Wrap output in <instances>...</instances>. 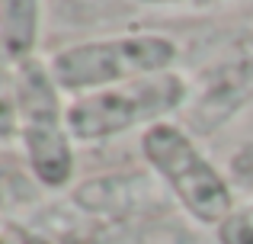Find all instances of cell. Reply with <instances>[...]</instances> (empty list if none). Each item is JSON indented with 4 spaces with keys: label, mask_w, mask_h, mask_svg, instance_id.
Wrapping results in <instances>:
<instances>
[{
    "label": "cell",
    "mask_w": 253,
    "mask_h": 244,
    "mask_svg": "<svg viewBox=\"0 0 253 244\" xmlns=\"http://www.w3.org/2000/svg\"><path fill=\"white\" fill-rule=\"evenodd\" d=\"M141 148L151 167L161 174V180L189 209V215H196L199 222H218L221 225L234 212L228 183L199 154V148L192 145V138L186 132H179L176 125L157 122L154 129L144 132Z\"/></svg>",
    "instance_id": "cell-1"
},
{
    "label": "cell",
    "mask_w": 253,
    "mask_h": 244,
    "mask_svg": "<svg viewBox=\"0 0 253 244\" xmlns=\"http://www.w3.org/2000/svg\"><path fill=\"white\" fill-rule=\"evenodd\" d=\"M176 58V45L164 36H125L64 49L51 64V77L64 90H90L125 77L161 74Z\"/></svg>",
    "instance_id": "cell-2"
},
{
    "label": "cell",
    "mask_w": 253,
    "mask_h": 244,
    "mask_svg": "<svg viewBox=\"0 0 253 244\" xmlns=\"http://www.w3.org/2000/svg\"><path fill=\"white\" fill-rule=\"evenodd\" d=\"M19 119H23V142L29 154L32 174L45 187H64L71 180V145L61 129L55 77L36 61H23L19 68Z\"/></svg>",
    "instance_id": "cell-3"
},
{
    "label": "cell",
    "mask_w": 253,
    "mask_h": 244,
    "mask_svg": "<svg viewBox=\"0 0 253 244\" xmlns=\"http://www.w3.org/2000/svg\"><path fill=\"white\" fill-rule=\"evenodd\" d=\"M183 94H186V84L176 74L144 77V81H135L131 87L93 94L86 100L74 103L68 109V129L84 142L109 138L138 122L157 119L161 113L176 109Z\"/></svg>",
    "instance_id": "cell-4"
},
{
    "label": "cell",
    "mask_w": 253,
    "mask_h": 244,
    "mask_svg": "<svg viewBox=\"0 0 253 244\" xmlns=\"http://www.w3.org/2000/svg\"><path fill=\"white\" fill-rule=\"evenodd\" d=\"M151 187L144 177H96L74 193V202L84 212L96 215H128L151 202Z\"/></svg>",
    "instance_id": "cell-5"
},
{
    "label": "cell",
    "mask_w": 253,
    "mask_h": 244,
    "mask_svg": "<svg viewBox=\"0 0 253 244\" xmlns=\"http://www.w3.org/2000/svg\"><path fill=\"white\" fill-rule=\"evenodd\" d=\"M39 0H0V49L13 61H26L36 49Z\"/></svg>",
    "instance_id": "cell-6"
},
{
    "label": "cell",
    "mask_w": 253,
    "mask_h": 244,
    "mask_svg": "<svg viewBox=\"0 0 253 244\" xmlns=\"http://www.w3.org/2000/svg\"><path fill=\"white\" fill-rule=\"evenodd\" d=\"M250 90H253V68L250 64H237V68L224 71L221 81H218V87L211 90V94H205L202 106L205 109L221 106V119H224L231 109H237V103H241Z\"/></svg>",
    "instance_id": "cell-7"
},
{
    "label": "cell",
    "mask_w": 253,
    "mask_h": 244,
    "mask_svg": "<svg viewBox=\"0 0 253 244\" xmlns=\"http://www.w3.org/2000/svg\"><path fill=\"white\" fill-rule=\"evenodd\" d=\"M19 122V90L6 68L0 64V138H13Z\"/></svg>",
    "instance_id": "cell-8"
},
{
    "label": "cell",
    "mask_w": 253,
    "mask_h": 244,
    "mask_svg": "<svg viewBox=\"0 0 253 244\" xmlns=\"http://www.w3.org/2000/svg\"><path fill=\"white\" fill-rule=\"evenodd\" d=\"M218 241L221 244H253V206L231 212L218 225Z\"/></svg>",
    "instance_id": "cell-9"
},
{
    "label": "cell",
    "mask_w": 253,
    "mask_h": 244,
    "mask_svg": "<svg viewBox=\"0 0 253 244\" xmlns=\"http://www.w3.org/2000/svg\"><path fill=\"white\" fill-rule=\"evenodd\" d=\"M148 3H209V0H148Z\"/></svg>",
    "instance_id": "cell-10"
},
{
    "label": "cell",
    "mask_w": 253,
    "mask_h": 244,
    "mask_svg": "<svg viewBox=\"0 0 253 244\" xmlns=\"http://www.w3.org/2000/svg\"><path fill=\"white\" fill-rule=\"evenodd\" d=\"M0 244H3V238H0Z\"/></svg>",
    "instance_id": "cell-11"
}]
</instances>
